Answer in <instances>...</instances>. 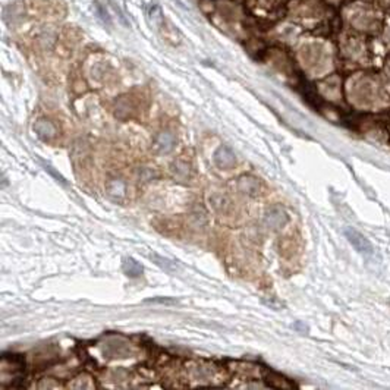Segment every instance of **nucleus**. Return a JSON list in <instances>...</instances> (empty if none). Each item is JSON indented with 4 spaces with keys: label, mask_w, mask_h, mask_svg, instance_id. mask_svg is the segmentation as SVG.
Segmentation results:
<instances>
[{
    "label": "nucleus",
    "mask_w": 390,
    "mask_h": 390,
    "mask_svg": "<svg viewBox=\"0 0 390 390\" xmlns=\"http://www.w3.org/2000/svg\"><path fill=\"white\" fill-rule=\"evenodd\" d=\"M345 235H346L348 240L352 244V246L358 252H361L364 256H371L372 254V245L370 244L368 239L366 238L362 234H360L358 230H355L352 228H348L346 230H345Z\"/></svg>",
    "instance_id": "nucleus-1"
},
{
    "label": "nucleus",
    "mask_w": 390,
    "mask_h": 390,
    "mask_svg": "<svg viewBox=\"0 0 390 390\" xmlns=\"http://www.w3.org/2000/svg\"><path fill=\"white\" fill-rule=\"evenodd\" d=\"M214 163L220 169H226L228 170V169H232L236 164V157H235V154H234V152L230 148L222 146L214 152Z\"/></svg>",
    "instance_id": "nucleus-2"
},
{
    "label": "nucleus",
    "mask_w": 390,
    "mask_h": 390,
    "mask_svg": "<svg viewBox=\"0 0 390 390\" xmlns=\"http://www.w3.org/2000/svg\"><path fill=\"white\" fill-rule=\"evenodd\" d=\"M238 190L242 194L248 195V196H254V195H257V192H258L260 185H258V180H257L256 178L244 176V178L239 179Z\"/></svg>",
    "instance_id": "nucleus-3"
},
{
    "label": "nucleus",
    "mask_w": 390,
    "mask_h": 390,
    "mask_svg": "<svg viewBox=\"0 0 390 390\" xmlns=\"http://www.w3.org/2000/svg\"><path fill=\"white\" fill-rule=\"evenodd\" d=\"M156 148L162 154L170 152L174 148V136L170 132H162L156 138Z\"/></svg>",
    "instance_id": "nucleus-4"
},
{
    "label": "nucleus",
    "mask_w": 390,
    "mask_h": 390,
    "mask_svg": "<svg viewBox=\"0 0 390 390\" xmlns=\"http://www.w3.org/2000/svg\"><path fill=\"white\" fill-rule=\"evenodd\" d=\"M34 130L37 132V135L42 140H50L56 135V128L50 120L46 119H40L36 125H34Z\"/></svg>",
    "instance_id": "nucleus-5"
},
{
    "label": "nucleus",
    "mask_w": 390,
    "mask_h": 390,
    "mask_svg": "<svg viewBox=\"0 0 390 390\" xmlns=\"http://www.w3.org/2000/svg\"><path fill=\"white\" fill-rule=\"evenodd\" d=\"M284 222H286V216H284V213H283L282 210H279V208L270 210L267 213V216H266V223L270 228H273V229H278V228L283 226Z\"/></svg>",
    "instance_id": "nucleus-6"
},
{
    "label": "nucleus",
    "mask_w": 390,
    "mask_h": 390,
    "mask_svg": "<svg viewBox=\"0 0 390 390\" xmlns=\"http://www.w3.org/2000/svg\"><path fill=\"white\" fill-rule=\"evenodd\" d=\"M122 267H124L125 274L130 278H140L142 274V266L134 258H125Z\"/></svg>",
    "instance_id": "nucleus-7"
},
{
    "label": "nucleus",
    "mask_w": 390,
    "mask_h": 390,
    "mask_svg": "<svg viewBox=\"0 0 390 390\" xmlns=\"http://www.w3.org/2000/svg\"><path fill=\"white\" fill-rule=\"evenodd\" d=\"M108 194L113 195V196H124L126 192V186L120 179H114V180L108 182Z\"/></svg>",
    "instance_id": "nucleus-8"
},
{
    "label": "nucleus",
    "mask_w": 390,
    "mask_h": 390,
    "mask_svg": "<svg viewBox=\"0 0 390 390\" xmlns=\"http://www.w3.org/2000/svg\"><path fill=\"white\" fill-rule=\"evenodd\" d=\"M172 170H174V174H176L178 178L186 179L188 174H190V166H188L186 163H184V162H176V163H174V166H172Z\"/></svg>",
    "instance_id": "nucleus-9"
},
{
    "label": "nucleus",
    "mask_w": 390,
    "mask_h": 390,
    "mask_svg": "<svg viewBox=\"0 0 390 390\" xmlns=\"http://www.w3.org/2000/svg\"><path fill=\"white\" fill-rule=\"evenodd\" d=\"M152 258L156 261V264H158L160 267L166 268L168 272H174V270H176V266H174L172 261L166 260V258H162V257H158V256H152Z\"/></svg>",
    "instance_id": "nucleus-10"
}]
</instances>
